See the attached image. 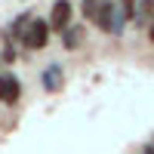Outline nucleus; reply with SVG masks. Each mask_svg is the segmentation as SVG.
Wrapping results in <instances>:
<instances>
[{"mask_svg": "<svg viewBox=\"0 0 154 154\" xmlns=\"http://www.w3.org/2000/svg\"><path fill=\"white\" fill-rule=\"evenodd\" d=\"M62 34H65V46H68V49H74L77 43H80V37H83V34H80V28H65Z\"/></svg>", "mask_w": 154, "mask_h": 154, "instance_id": "7", "label": "nucleus"}, {"mask_svg": "<svg viewBox=\"0 0 154 154\" xmlns=\"http://www.w3.org/2000/svg\"><path fill=\"white\" fill-rule=\"evenodd\" d=\"M22 99V83L16 74H0V102L3 105H16Z\"/></svg>", "mask_w": 154, "mask_h": 154, "instance_id": "3", "label": "nucleus"}, {"mask_svg": "<svg viewBox=\"0 0 154 154\" xmlns=\"http://www.w3.org/2000/svg\"><path fill=\"white\" fill-rule=\"evenodd\" d=\"M49 22H43V19H34V22H28V28L22 31V43L28 46V49H43L46 46V40H49Z\"/></svg>", "mask_w": 154, "mask_h": 154, "instance_id": "1", "label": "nucleus"}, {"mask_svg": "<svg viewBox=\"0 0 154 154\" xmlns=\"http://www.w3.org/2000/svg\"><path fill=\"white\" fill-rule=\"evenodd\" d=\"M148 37H151V40H154V22H151V31H148Z\"/></svg>", "mask_w": 154, "mask_h": 154, "instance_id": "9", "label": "nucleus"}, {"mask_svg": "<svg viewBox=\"0 0 154 154\" xmlns=\"http://www.w3.org/2000/svg\"><path fill=\"white\" fill-rule=\"evenodd\" d=\"M105 3H108V0H83V16H86V19H96L99 9L105 6Z\"/></svg>", "mask_w": 154, "mask_h": 154, "instance_id": "6", "label": "nucleus"}, {"mask_svg": "<svg viewBox=\"0 0 154 154\" xmlns=\"http://www.w3.org/2000/svg\"><path fill=\"white\" fill-rule=\"evenodd\" d=\"M71 16H74L71 0H56V3H53V12H49V28H53V31L71 28Z\"/></svg>", "mask_w": 154, "mask_h": 154, "instance_id": "2", "label": "nucleus"}, {"mask_svg": "<svg viewBox=\"0 0 154 154\" xmlns=\"http://www.w3.org/2000/svg\"><path fill=\"white\" fill-rule=\"evenodd\" d=\"M136 3H139V0H120V9H123V16H126V19H133V16H136Z\"/></svg>", "mask_w": 154, "mask_h": 154, "instance_id": "8", "label": "nucleus"}, {"mask_svg": "<svg viewBox=\"0 0 154 154\" xmlns=\"http://www.w3.org/2000/svg\"><path fill=\"white\" fill-rule=\"evenodd\" d=\"M145 154H154V148H145Z\"/></svg>", "mask_w": 154, "mask_h": 154, "instance_id": "10", "label": "nucleus"}, {"mask_svg": "<svg viewBox=\"0 0 154 154\" xmlns=\"http://www.w3.org/2000/svg\"><path fill=\"white\" fill-rule=\"evenodd\" d=\"M40 83H43L46 93H56V89L62 86V68H59V65H49V68L40 74Z\"/></svg>", "mask_w": 154, "mask_h": 154, "instance_id": "4", "label": "nucleus"}, {"mask_svg": "<svg viewBox=\"0 0 154 154\" xmlns=\"http://www.w3.org/2000/svg\"><path fill=\"white\" fill-rule=\"evenodd\" d=\"M151 16H154V0H139V6H136V19H139V25L148 22Z\"/></svg>", "mask_w": 154, "mask_h": 154, "instance_id": "5", "label": "nucleus"}]
</instances>
